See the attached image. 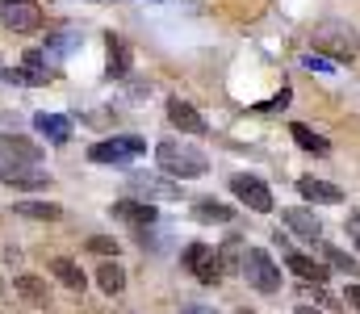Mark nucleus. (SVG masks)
Here are the masks:
<instances>
[{
  "label": "nucleus",
  "instance_id": "obj_17",
  "mask_svg": "<svg viewBox=\"0 0 360 314\" xmlns=\"http://www.w3.org/2000/svg\"><path fill=\"white\" fill-rule=\"evenodd\" d=\"M34 126H38V134H46L51 143H68V138H72V122L59 117V113H38Z\"/></svg>",
  "mask_w": 360,
  "mask_h": 314
},
{
  "label": "nucleus",
  "instance_id": "obj_15",
  "mask_svg": "<svg viewBox=\"0 0 360 314\" xmlns=\"http://www.w3.org/2000/svg\"><path fill=\"white\" fill-rule=\"evenodd\" d=\"M21 80H25V84H51V63H46L42 51H25V59H21Z\"/></svg>",
  "mask_w": 360,
  "mask_h": 314
},
{
  "label": "nucleus",
  "instance_id": "obj_31",
  "mask_svg": "<svg viewBox=\"0 0 360 314\" xmlns=\"http://www.w3.org/2000/svg\"><path fill=\"white\" fill-rule=\"evenodd\" d=\"M180 314H218V310H210V306H184Z\"/></svg>",
  "mask_w": 360,
  "mask_h": 314
},
{
  "label": "nucleus",
  "instance_id": "obj_3",
  "mask_svg": "<svg viewBox=\"0 0 360 314\" xmlns=\"http://www.w3.org/2000/svg\"><path fill=\"white\" fill-rule=\"evenodd\" d=\"M239 273L248 277V285H252L256 294H276V289H281V268L272 264V256L264 247H248L243 260H239Z\"/></svg>",
  "mask_w": 360,
  "mask_h": 314
},
{
  "label": "nucleus",
  "instance_id": "obj_11",
  "mask_svg": "<svg viewBox=\"0 0 360 314\" xmlns=\"http://www.w3.org/2000/svg\"><path fill=\"white\" fill-rule=\"evenodd\" d=\"M297 193H302L306 202H314V206H335V202H344V189H340V185L314 181V176H302V181H297Z\"/></svg>",
  "mask_w": 360,
  "mask_h": 314
},
{
  "label": "nucleus",
  "instance_id": "obj_23",
  "mask_svg": "<svg viewBox=\"0 0 360 314\" xmlns=\"http://www.w3.org/2000/svg\"><path fill=\"white\" fill-rule=\"evenodd\" d=\"M193 218L197 222H231L235 209L222 206V202H193Z\"/></svg>",
  "mask_w": 360,
  "mask_h": 314
},
{
  "label": "nucleus",
  "instance_id": "obj_26",
  "mask_svg": "<svg viewBox=\"0 0 360 314\" xmlns=\"http://www.w3.org/2000/svg\"><path fill=\"white\" fill-rule=\"evenodd\" d=\"M89 251H96V256H117V239H105V235H92V239H89Z\"/></svg>",
  "mask_w": 360,
  "mask_h": 314
},
{
  "label": "nucleus",
  "instance_id": "obj_28",
  "mask_svg": "<svg viewBox=\"0 0 360 314\" xmlns=\"http://www.w3.org/2000/svg\"><path fill=\"white\" fill-rule=\"evenodd\" d=\"M302 67H310V72H331V63L319 55V51H310V55H302Z\"/></svg>",
  "mask_w": 360,
  "mask_h": 314
},
{
  "label": "nucleus",
  "instance_id": "obj_21",
  "mask_svg": "<svg viewBox=\"0 0 360 314\" xmlns=\"http://www.w3.org/2000/svg\"><path fill=\"white\" fill-rule=\"evenodd\" d=\"M17 294H21V298H30L34 306H46V302H51L46 281H42V277H34V273H21V277H17Z\"/></svg>",
  "mask_w": 360,
  "mask_h": 314
},
{
  "label": "nucleus",
  "instance_id": "obj_25",
  "mask_svg": "<svg viewBox=\"0 0 360 314\" xmlns=\"http://www.w3.org/2000/svg\"><path fill=\"white\" fill-rule=\"evenodd\" d=\"M327 260H331L335 268H344V273H352V277H360V260H352L348 251H340V247H327Z\"/></svg>",
  "mask_w": 360,
  "mask_h": 314
},
{
  "label": "nucleus",
  "instance_id": "obj_33",
  "mask_svg": "<svg viewBox=\"0 0 360 314\" xmlns=\"http://www.w3.org/2000/svg\"><path fill=\"white\" fill-rule=\"evenodd\" d=\"M239 314H256V310H239Z\"/></svg>",
  "mask_w": 360,
  "mask_h": 314
},
{
  "label": "nucleus",
  "instance_id": "obj_24",
  "mask_svg": "<svg viewBox=\"0 0 360 314\" xmlns=\"http://www.w3.org/2000/svg\"><path fill=\"white\" fill-rule=\"evenodd\" d=\"M96 281H101V289H105L109 298L126 289V273H122V264H101V273H96Z\"/></svg>",
  "mask_w": 360,
  "mask_h": 314
},
{
  "label": "nucleus",
  "instance_id": "obj_34",
  "mask_svg": "<svg viewBox=\"0 0 360 314\" xmlns=\"http://www.w3.org/2000/svg\"><path fill=\"white\" fill-rule=\"evenodd\" d=\"M0 4H4V0H0Z\"/></svg>",
  "mask_w": 360,
  "mask_h": 314
},
{
  "label": "nucleus",
  "instance_id": "obj_18",
  "mask_svg": "<svg viewBox=\"0 0 360 314\" xmlns=\"http://www.w3.org/2000/svg\"><path fill=\"white\" fill-rule=\"evenodd\" d=\"M105 42H109V76L122 80V76L130 72V63H134V59H130V46H126L122 38H113V34H109Z\"/></svg>",
  "mask_w": 360,
  "mask_h": 314
},
{
  "label": "nucleus",
  "instance_id": "obj_6",
  "mask_svg": "<svg viewBox=\"0 0 360 314\" xmlns=\"http://www.w3.org/2000/svg\"><path fill=\"white\" fill-rule=\"evenodd\" d=\"M0 21L13 34H34V30H42V8L30 4V0H4L0 4Z\"/></svg>",
  "mask_w": 360,
  "mask_h": 314
},
{
  "label": "nucleus",
  "instance_id": "obj_1",
  "mask_svg": "<svg viewBox=\"0 0 360 314\" xmlns=\"http://www.w3.org/2000/svg\"><path fill=\"white\" fill-rule=\"evenodd\" d=\"M310 46H314L319 55H331V59H340V63H352V59L360 55V34L348 25V21L331 17V21H319V25H314Z\"/></svg>",
  "mask_w": 360,
  "mask_h": 314
},
{
  "label": "nucleus",
  "instance_id": "obj_14",
  "mask_svg": "<svg viewBox=\"0 0 360 314\" xmlns=\"http://www.w3.org/2000/svg\"><path fill=\"white\" fill-rule=\"evenodd\" d=\"M281 214H285V222H289V226H293L302 239H310V243H314V239H323V222H319L310 209L293 206V209H281Z\"/></svg>",
  "mask_w": 360,
  "mask_h": 314
},
{
  "label": "nucleus",
  "instance_id": "obj_27",
  "mask_svg": "<svg viewBox=\"0 0 360 314\" xmlns=\"http://www.w3.org/2000/svg\"><path fill=\"white\" fill-rule=\"evenodd\" d=\"M72 38H76L72 30H63V34H55V38H51V55H55V59H63V55L72 51Z\"/></svg>",
  "mask_w": 360,
  "mask_h": 314
},
{
  "label": "nucleus",
  "instance_id": "obj_9",
  "mask_svg": "<svg viewBox=\"0 0 360 314\" xmlns=\"http://www.w3.org/2000/svg\"><path fill=\"white\" fill-rule=\"evenodd\" d=\"M126 185H130V193H134L139 202H176L180 197V185L160 181V176H130Z\"/></svg>",
  "mask_w": 360,
  "mask_h": 314
},
{
  "label": "nucleus",
  "instance_id": "obj_32",
  "mask_svg": "<svg viewBox=\"0 0 360 314\" xmlns=\"http://www.w3.org/2000/svg\"><path fill=\"white\" fill-rule=\"evenodd\" d=\"M293 314H319V310H310V306H297V310H293Z\"/></svg>",
  "mask_w": 360,
  "mask_h": 314
},
{
  "label": "nucleus",
  "instance_id": "obj_13",
  "mask_svg": "<svg viewBox=\"0 0 360 314\" xmlns=\"http://www.w3.org/2000/svg\"><path fill=\"white\" fill-rule=\"evenodd\" d=\"M113 218H117V222H130V226H139V230H147V226H155V206H151V202H117V206H113Z\"/></svg>",
  "mask_w": 360,
  "mask_h": 314
},
{
  "label": "nucleus",
  "instance_id": "obj_19",
  "mask_svg": "<svg viewBox=\"0 0 360 314\" xmlns=\"http://www.w3.org/2000/svg\"><path fill=\"white\" fill-rule=\"evenodd\" d=\"M289 134H293V143H297L302 151H314V155H327V151H331V143H327L323 134H314L310 126H302V122H293V130H289Z\"/></svg>",
  "mask_w": 360,
  "mask_h": 314
},
{
  "label": "nucleus",
  "instance_id": "obj_29",
  "mask_svg": "<svg viewBox=\"0 0 360 314\" xmlns=\"http://www.w3.org/2000/svg\"><path fill=\"white\" fill-rule=\"evenodd\" d=\"M344 226H348V239L360 247V214H348V222H344Z\"/></svg>",
  "mask_w": 360,
  "mask_h": 314
},
{
  "label": "nucleus",
  "instance_id": "obj_12",
  "mask_svg": "<svg viewBox=\"0 0 360 314\" xmlns=\"http://www.w3.org/2000/svg\"><path fill=\"white\" fill-rule=\"evenodd\" d=\"M168 122L176 126L180 134H205V117H201L188 101H180V97L168 101Z\"/></svg>",
  "mask_w": 360,
  "mask_h": 314
},
{
  "label": "nucleus",
  "instance_id": "obj_10",
  "mask_svg": "<svg viewBox=\"0 0 360 314\" xmlns=\"http://www.w3.org/2000/svg\"><path fill=\"white\" fill-rule=\"evenodd\" d=\"M0 155H4V164H38L42 147H34L21 134H0Z\"/></svg>",
  "mask_w": 360,
  "mask_h": 314
},
{
  "label": "nucleus",
  "instance_id": "obj_20",
  "mask_svg": "<svg viewBox=\"0 0 360 314\" xmlns=\"http://www.w3.org/2000/svg\"><path fill=\"white\" fill-rule=\"evenodd\" d=\"M51 273H55V281H63L68 289H84V273H80V264H76V260L59 256V260H51Z\"/></svg>",
  "mask_w": 360,
  "mask_h": 314
},
{
  "label": "nucleus",
  "instance_id": "obj_2",
  "mask_svg": "<svg viewBox=\"0 0 360 314\" xmlns=\"http://www.w3.org/2000/svg\"><path fill=\"white\" fill-rule=\"evenodd\" d=\"M155 159H160V168H164L168 176H180V181L201 176V172L210 168V159H205L197 147H184V143H172V138L155 143Z\"/></svg>",
  "mask_w": 360,
  "mask_h": 314
},
{
  "label": "nucleus",
  "instance_id": "obj_5",
  "mask_svg": "<svg viewBox=\"0 0 360 314\" xmlns=\"http://www.w3.org/2000/svg\"><path fill=\"white\" fill-rule=\"evenodd\" d=\"M184 268H188L197 281H205V285H218V281L226 277V268H222V251L210 247V243H193V247L184 251Z\"/></svg>",
  "mask_w": 360,
  "mask_h": 314
},
{
  "label": "nucleus",
  "instance_id": "obj_8",
  "mask_svg": "<svg viewBox=\"0 0 360 314\" xmlns=\"http://www.w3.org/2000/svg\"><path fill=\"white\" fill-rule=\"evenodd\" d=\"M0 185L34 193V189H46L51 185V172H42L38 164H0Z\"/></svg>",
  "mask_w": 360,
  "mask_h": 314
},
{
  "label": "nucleus",
  "instance_id": "obj_16",
  "mask_svg": "<svg viewBox=\"0 0 360 314\" xmlns=\"http://www.w3.org/2000/svg\"><path fill=\"white\" fill-rule=\"evenodd\" d=\"M285 264H289V273H297L302 281H314V285H323V281H327V264H319V260H310V256L289 251V256H285Z\"/></svg>",
  "mask_w": 360,
  "mask_h": 314
},
{
  "label": "nucleus",
  "instance_id": "obj_4",
  "mask_svg": "<svg viewBox=\"0 0 360 314\" xmlns=\"http://www.w3.org/2000/svg\"><path fill=\"white\" fill-rule=\"evenodd\" d=\"M147 151V143L139 134H113V138H101L96 147H89L92 164H126V159H139Z\"/></svg>",
  "mask_w": 360,
  "mask_h": 314
},
{
  "label": "nucleus",
  "instance_id": "obj_7",
  "mask_svg": "<svg viewBox=\"0 0 360 314\" xmlns=\"http://www.w3.org/2000/svg\"><path fill=\"white\" fill-rule=\"evenodd\" d=\"M231 193H235L248 209H256V214H272V193H269V185H264L260 176L239 172V176L231 181Z\"/></svg>",
  "mask_w": 360,
  "mask_h": 314
},
{
  "label": "nucleus",
  "instance_id": "obj_30",
  "mask_svg": "<svg viewBox=\"0 0 360 314\" xmlns=\"http://www.w3.org/2000/svg\"><path fill=\"white\" fill-rule=\"evenodd\" d=\"M348 306H356L360 310V285H348Z\"/></svg>",
  "mask_w": 360,
  "mask_h": 314
},
{
  "label": "nucleus",
  "instance_id": "obj_22",
  "mask_svg": "<svg viewBox=\"0 0 360 314\" xmlns=\"http://www.w3.org/2000/svg\"><path fill=\"white\" fill-rule=\"evenodd\" d=\"M13 214H21V218H38V222H55V218H63V206H55V202H21Z\"/></svg>",
  "mask_w": 360,
  "mask_h": 314
}]
</instances>
